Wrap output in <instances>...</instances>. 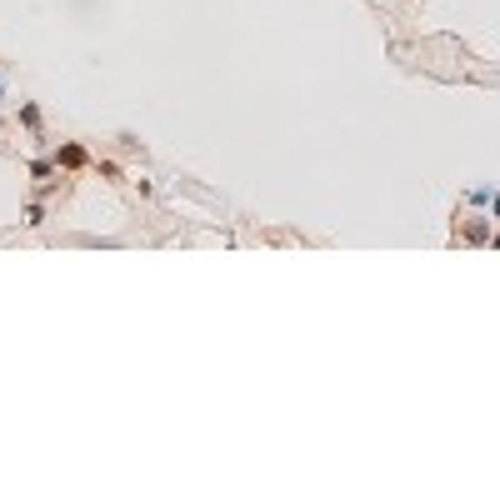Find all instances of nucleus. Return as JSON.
Segmentation results:
<instances>
[{
	"label": "nucleus",
	"mask_w": 500,
	"mask_h": 500,
	"mask_svg": "<svg viewBox=\"0 0 500 500\" xmlns=\"http://www.w3.org/2000/svg\"><path fill=\"white\" fill-rule=\"evenodd\" d=\"M60 165H70V171L86 165V151H80V145H66V151H60Z\"/></svg>",
	"instance_id": "obj_1"
}]
</instances>
